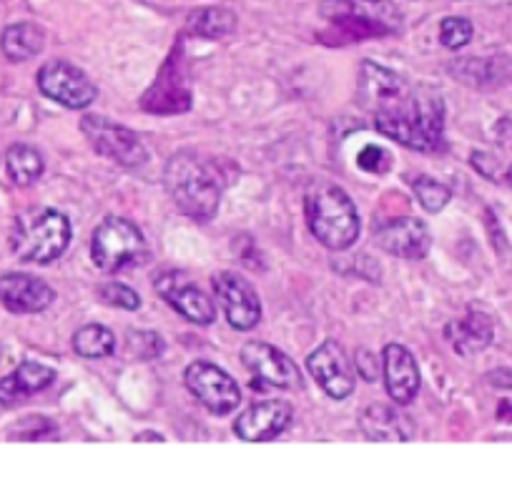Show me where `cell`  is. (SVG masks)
<instances>
[{
	"mask_svg": "<svg viewBox=\"0 0 512 477\" xmlns=\"http://www.w3.org/2000/svg\"><path fill=\"white\" fill-rule=\"evenodd\" d=\"M357 96L374 113V129L407 149L432 154L445 146V103L430 86H410L374 61H362Z\"/></svg>",
	"mask_w": 512,
	"mask_h": 477,
	"instance_id": "6da1fadb",
	"label": "cell"
},
{
	"mask_svg": "<svg viewBox=\"0 0 512 477\" xmlns=\"http://www.w3.org/2000/svg\"><path fill=\"white\" fill-rule=\"evenodd\" d=\"M164 184L181 214L194 221H209L221 201V174L209 159L181 151L171 156L164 171Z\"/></svg>",
	"mask_w": 512,
	"mask_h": 477,
	"instance_id": "7a4b0ae2",
	"label": "cell"
},
{
	"mask_svg": "<svg viewBox=\"0 0 512 477\" xmlns=\"http://www.w3.org/2000/svg\"><path fill=\"white\" fill-rule=\"evenodd\" d=\"M304 216L312 236L332 252H344L359 239L357 206L347 191L329 181H317L304 194Z\"/></svg>",
	"mask_w": 512,
	"mask_h": 477,
	"instance_id": "3957f363",
	"label": "cell"
},
{
	"mask_svg": "<svg viewBox=\"0 0 512 477\" xmlns=\"http://www.w3.org/2000/svg\"><path fill=\"white\" fill-rule=\"evenodd\" d=\"M71 244V221L56 209H28L13 224L11 247L23 262L51 264Z\"/></svg>",
	"mask_w": 512,
	"mask_h": 477,
	"instance_id": "277c9868",
	"label": "cell"
},
{
	"mask_svg": "<svg viewBox=\"0 0 512 477\" xmlns=\"http://www.w3.org/2000/svg\"><path fill=\"white\" fill-rule=\"evenodd\" d=\"M322 18L329 26L342 33L337 43L354 41V38L392 36L402 31V13L390 0H324Z\"/></svg>",
	"mask_w": 512,
	"mask_h": 477,
	"instance_id": "5b68a950",
	"label": "cell"
},
{
	"mask_svg": "<svg viewBox=\"0 0 512 477\" xmlns=\"http://www.w3.org/2000/svg\"><path fill=\"white\" fill-rule=\"evenodd\" d=\"M146 257V239L134 221L108 216L98 224L91 239V259L101 272L116 274Z\"/></svg>",
	"mask_w": 512,
	"mask_h": 477,
	"instance_id": "8992f818",
	"label": "cell"
},
{
	"mask_svg": "<svg viewBox=\"0 0 512 477\" xmlns=\"http://www.w3.org/2000/svg\"><path fill=\"white\" fill-rule=\"evenodd\" d=\"M241 365L246 367L259 392H264V387L297 392L304 385L302 372L292 357L267 342H246L241 349Z\"/></svg>",
	"mask_w": 512,
	"mask_h": 477,
	"instance_id": "52a82bcc",
	"label": "cell"
},
{
	"mask_svg": "<svg viewBox=\"0 0 512 477\" xmlns=\"http://www.w3.org/2000/svg\"><path fill=\"white\" fill-rule=\"evenodd\" d=\"M83 136L88 139V144L98 151L106 159L116 161V164L126 166V169H139L146 164L149 154H146V146L141 144L139 136L131 129L121 124H113L103 116H83L81 121Z\"/></svg>",
	"mask_w": 512,
	"mask_h": 477,
	"instance_id": "ba28073f",
	"label": "cell"
},
{
	"mask_svg": "<svg viewBox=\"0 0 512 477\" xmlns=\"http://www.w3.org/2000/svg\"><path fill=\"white\" fill-rule=\"evenodd\" d=\"M186 390L211 412V415H231L239 407L241 392L234 377L211 362H191L184 375Z\"/></svg>",
	"mask_w": 512,
	"mask_h": 477,
	"instance_id": "9c48e42d",
	"label": "cell"
},
{
	"mask_svg": "<svg viewBox=\"0 0 512 477\" xmlns=\"http://www.w3.org/2000/svg\"><path fill=\"white\" fill-rule=\"evenodd\" d=\"M38 88L46 98L66 108H88L98 96V88L81 68L66 61H48L38 71Z\"/></svg>",
	"mask_w": 512,
	"mask_h": 477,
	"instance_id": "30bf717a",
	"label": "cell"
},
{
	"mask_svg": "<svg viewBox=\"0 0 512 477\" xmlns=\"http://www.w3.org/2000/svg\"><path fill=\"white\" fill-rule=\"evenodd\" d=\"M156 289H159L161 297L176 309L184 319H189L191 324H199V327H209L216 319V307L209 299V294L189 277V274L179 272V269H169V272H161L154 279Z\"/></svg>",
	"mask_w": 512,
	"mask_h": 477,
	"instance_id": "8fae6325",
	"label": "cell"
},
{
	"mask_svg": "<svg viewBox=\"0 0 512 477\" xmlns=\"http://www.w3.org/2000/svg\"><path fill=\"white\" fill-rule=\"evenodd\" d=\"M214 294L224 309L226 319L236 332H249L262 322V302L256 297L254 287L236 272H219L211 279Z\"/></svg>",
	"mask_w": 512,
	"mask_h": 477,
	"instance_id": "7c38bea8",
	"label": "cell"
},
{
	"mask_svg": "<svg viewBox=\"0 0 512 477\" xmlns=\"http://www.w3.org/2000/svg\"><path fill=\"white\" fill-rule=\"evenodd\" d=\"M307 370L312 372L314 382L332 400H347L354 392V372L347 362V354L334 339L319 344L307 357Z\"/></svg>",
	"mask_w": 512,
	"mask_h": 477,
	"instance_id": "4fadbf2b",
	"label": "cell"
},
{
	"mask_svg": "<svg viewBox=\"0 0 512 477\" xmlns=\"http://www.w3.org/2000/svg\"><path fill=\"white\" fill-rule=\"evenodd\" d=\"M294 410L284 400H264L241 412L234 422V435L244 442H269L282 435L292 422Z\"/></svg>",
	"mask_w": 512,
	"mask_h": 477,
	"instance_id": "5bb4252c",
	"label": "cell"
},
{
	"mask_svg": "<svg viewBox=\"0 0 512 477\" xmlns=\"http://www.w3.org/2000/svg\"><path fill=\"white\" fill-rule=\"evenodd\" d=\"M379 249L397 259H422L430 252L432 236L425 221L415 219V216H400L387 224L379 226L374 231Z\"/></svg>",
	"mask_w": 512,
	"mask_h": 477,
	"instance_id": "9a60e30c",
	"label": "cell"
},
{
	"mask_svg": "<svg viewBox=\"0 0 512 477\" xmlns=\"http://www.w3.org/2000/svg\"><path fill=\"white\" fill-rule=\"evenodd\" d=\"M384 387L397 405H410L420 392V367L405 344H387L382 349Z\"/></svg>",
	"mask_w": 512,
	"mask_h": 477,
	"instance_id": "2e32d148",
	"label": "cell"
},
{
	"mask_svg": "<svg viewBox=\"0 0 512 477\" xmlns=\"http://www.w3.org/2000/svg\"><path fill=\"white\" fill-rule=\"evenodd\" d=\"M56 294L43 279L33 274H3L0 277V302L13 314H38L46 312Z\"/></svg>",
	"mask_w": 512,
	"mask_h": 477,
	"instance_id": "e0dca14e",
	"label": "cell"
},
{
	"mask_svg": "<svg viewBox=\"0 0 512 477\" xmlns=\"http://www.w3.org/2000/svg\"><path fill=\"white\" fill-rule=\"evenodd\" d=\"M359 427L372 442H405L412 437V422L387 405H369L359 415Z\"/></svg>",
	"mask_w": 512,
	"mask_h": 477,
	"instance_id": "ac0fdd59",
	"label": "cell"
},
{
	"mask_svg": "<svg viewBox=\"0 0 512 477\" xmlns=\"http://www.w3.org/2000/svg\"><path fill=\"white\" fill-rule=\"evenodd\" d=\"M56 380V372L38 362H23L13 375L0 380V405H18L36 392L46 390Z\"/></svg>",
	"mask_w": 512,
	"mask_h": 477,
	"instance_id": "d6986e66",
	"label": "cell"
},
{
	"mask_svg": "<svg viewBox=\"0 0 512 477\" xmlns=\"http://www.w3.org/2000/svg\"><path fill=\"white\" fill-rule=\"evenodd\" d=\"M447 342L452 344L457 354H477L485 347H490L495 329H492V319L482 312H470L467 317L450 322L445 327Z\"/></svg>",
	"mask_w": 512,
	"mask_h": 477,
	"instance_id": "ffe728a7",
	"label": "cell"
},
{
	"mask_svg": "<svg viewBox=\"0 0 512 477\" xmlns=\"http://www.w3.org/2000/svg\"><path fill=\"white\" fill-rule=\"evenodd\" d=\"M43 43H46V36L38 26L33 23H16V26H8L0 36V48L6 53L8 61L23 63L36 58L38 53L43 51Z\"/></svg>",
	"mask_w": 512,
	"mask_h": 477,
	"instance_id": "44dd1931",
	"label": "cell"
},
{
	"mask_svg": "<svg viewBox=\"0 0 512 477\" xmlns=\"http://www.w3.org/2000/svg\"><path fill=\"white\" fill-rule=\"evenodd\" d=\"M73 352L86 360H103L116 352V334L103 324H86L73 334Z\"/></svg>",
	"mask_w": 512,
	"mask_h": 477,
	"instance_id": "7402d4cb",
	"label": "cell"
},
{
	"mask_svg": "<svg viewBox=\"0 0 512 477\" xmlns=\"http://www.w3.org/2000/svg\"><path fill=\"white\" fill-rule=\"evenodd\" d=\"M236 28V16L229 8H199L186 21V31L201 38L229 36Z\"/></svg>",
	"mask_w": 512,
	"mask_h": 477,
	"instance_id": "603a6c76",
	"label": "cell"
},
{
	"mask_svg": "<svg viewBox=\"0 0 512 477\" xmlns=\"http://www.w3.org/2000/svg\"><path fill=\"white\" fill-rule=\"evenodd\" d=\"M8 176L16 186H31L41 179L43 174V159L33 146L16 144L8 149L6 154Z\"/></svg>",
	"mask_w": 512,
	"mask_h": 477,
	"instance_id": "cb8c5ba5",
	"label": "cell"
},
{
	"mask_svg": "<svg viewBox=\"0 0 512 477\" xmlns=\"http://www.w3.org/2000/svg\"><path fill=\"white\" fill-rule=\"evenodd\" d=\"M467 68L465 81L475 86H500V83L512 81V61L510 58H490V61H462Z\"/></svg>",
	"mask_w": 512,
	"mask_h": 477,
	"instance_id": "d4e9b609",
	"label": "cell"
},
{
	"mask_svg": "<svg viewBox=\"0 0 512 477\" xmlns=\"http://www.w3.org/2000/svg\"><path fill=\"white\" fill-rule=\"evenodd\" d=\"M412 189H415V196L422 204V209L430 211V214H440L452 199V191L447 189L445 184H440L437 179H430V176L415 179V186H412Z\"/></svg>",
	"mask_w": 512,
	"mask_h": 477,
	"instance_id": "484cf974",
	"label": "cell"
},
{
	"mask_svg": "<svg viewBox=\"0 0 512 477\" xmlns=\"http://www.w3.org/2000/svg\"><path fill=\"white\" fill-rule=\"evenodd\" d=\"M475 36V28L467 18L450 16L440 23V43L450 51H457V48H465L467 43Z\"/></svg>",
	"mask_w": 512,
	"mask_h": 477,
	"instance_id": "4316f807",
	"label": "cell"
},
{
	"mask_svg": "<svg viewBox=\"0 0 512 477\" xmlns=\"http://www.w3.org/2000/svg\"><path fill=\"white\" fill-rule=\"evenodd\" d=\"M126 344L128 349H131V354L139 357V360H154V357H159V354L164 352V339L156 332H149V329L128 332Z\"/></svg>",
	"mask_w": 512,
	"mask_h": 477,
	"instance_id": "83f0119b",
	"label": "cell"
},
{
	"mask_svg": "<svg viewBox=\"0 0 512 477\" xmlns=\"http://www.w3.org/2000/svg\"><path fill=\"white\" fill-rule=\"evenodd\" d=\"M98 297L106 304H113L118 309H126V312H136L141 307V297L136 294V289H131L128 284L121 282H108L98 287Z\"/></svg>",
	"mask_w": 512,
	"mask_h": 477,
	"instance_id": "f1b7e54d",
	"label": "cell"
},
{
	"mask_svg": "<svg viewBox=\"0 0 512 477\" xmlns=\"http://www.w3.org/2000/svg\"><path fill=\"white\" fill-rule=\"evenodd\" d=\"M357 164L359 169L369 171V174H384V171L390 169L392 156L382 146H364L357 154Z\"/></svg>",
	"mask_w": 512,
	"mask_h": 477,
	"instance_id": "f546056e",
	"label": "cell"
},
{
	"mask_svg": "<svg viewBox=\"0 0 512 477\" xmlns=\"http://www.w3.org/2000/svg\"><path fill=\"white\" fill-rule=\"evenodd\" d=\"M472 166H475L477 171H480L482 176H487V179L495 181L497 179V169H500V161L495 159V156L490 154H482V151H477V154H472Z\"/></svg>",
	"mask_w": 512,
	"mask_h": 477,
	"instance_id": "4dcf8cb0",
	"label": "cell"
},
{
	"mask_svg": "<svg viewBox=\"0 0 512 477\" xmlns=\"http://www.w3.org/2000/svg\"><path fill=\"white\" fill-rule=\"evenodd\" d=\"M357 367H359V375L364 377V380H377V357H374L372 352H367V349H362V352L357 354Z\"/></svg>",
	"mask_w": 512,
	"mask_h": 477,
	"instance_id": "1f68e13d",
	"label": "cell"
},
{
	"mask_svg": "<svg viewBox=\"0 0 512 477\" xmlns=\"http://www.w3.org/2000/svg\"><path fill=\"white\" fill-rule=\"evenodd\" d=\"M487 380H490L495 387H502V390H512V370H497L492 372Z\"/></svg>",
	"mask_w": 512,
	"mask_h": 477,
	"instance_id": "d6a6232c",
	"label": "cell"
},
{
	"mask_svg": "<svg viewBox=\"0 0 512 477\" xmlns=\"http://www.w3.org/2000/svg\"><path fill=\"white\" fill-rule=\"evenodd\" d=\"M141 440H156V442H164V437L156 435V432H149V435H136V442Z\"/></svg>",
	"mask_w": 512,
	"mask_h": 477,
	"instance_id": "836d02e7",
	"label": "cell"
},
{
	"mask_svg": "<svg viewBox=\"0 0 512 477\" xmlns=\"http://www.w3.org/2000/svg\"><path fill=\"white\" fill-rule=\"evenodd\" d=\"M507 181H510V184H512V166H510V169H507Z\"/></svg>",
	"mask_w": 512,
	"mask_h": 477,
	"instance_id": "e575fe53",
	"label": "cell"
}]
</instances>
